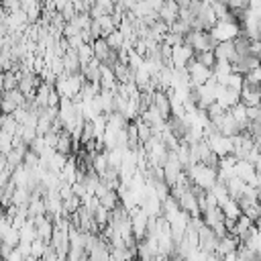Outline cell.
<instances>
[{
	"instance_id": "10",
	"label": "cell",
	"mask_w": 261,
	"mask_h": 261,
	"mask_svg": "<svg viewBox=\"0 0 261 261\" xmlns=\"http://www.w3.org/2000/svg\"><path fill=\"white\" fill-rule=\"evenodd\" d=\"M214 55L216 59H228V61H234L239 55H237V47H234V39L232 41H218L216 47H214Z\"/></svg>"
},
{
	"instance_id": "7",
	"label": "cell",
	"mask_w": 261,
	"mask_h": 261,
	"mask_svg": "<svg viewBox=\"0 0 261 261\" xmlns=\"http://www.w3.org/2000/svg\"><path fill=\"white\" fill-rule=\"evenodd\" d=\"M216 102L222 104L226 110H230L234 104L241 102V90L228 88L224 84H216Z\"/></svg>"
},
{
	"instance_id": "25",
	"label": "cell",
	"mask_w": 261,
	"mask_h": 261,
	"mask_svg": "<svg viewBox=\"0 0 261 261\" xmlns=\"http://www.w3.org/2000/svg\"><path fill=\"white\" fill-rule=\"evenodd\" d=\"M222 2H226V4H228V0H222Z\"/></svg>"
},
{
	"instance_id": "24",
	"label": "cell",
	"mask_w": 261,
	"mask_h": 261,
	"mask_svg": "<svg viewBox=\"0 0 261 261\" xmlns=\"http://www.w3.org/2000/svg\"><path fill=\"white\" fill-rule=\"evenodd\" d=\"M259 206H261V194H259Z\"/></svg>"
},
{
	"instance_id": "6",
	"label": "cell",
	"mask_w": 261,
	"mask_h": 261,
	"mask_svg": "<svg viewBox=\"0 0 261 261\" xmlns=\"http://www.w3.org/2000/svg\"><path fill=\"white\" fill-rule=\"evenodd\" d=\"M194 57H196V51H194V47L188 45L186 41L179 43V45H175V47L171 49V63H173V67H188V63H190Z\"/></svg>"
},
{
	"instance_id": "13",
	"label": "cell",
	"mask_w": 261,
	"mask_h": 261,
	"mask_svg": "<svg viewBox=\"0 0 261 261\" xmlns=\"http://www.w3.org/2000/svg\"><path fill=\"white\" fill-rule=\"evenodd\" d=\"M253 224H255V222H253V220L243 212V214L237 218V222H234V226L230 228V232H232V234H237L239 239H243V237L251 230V226H253Z\"/></svg>"
},
{
	"instance_id": "4",
	"label": "cell",
	"mask_w": 261,
	"mask_h": 261,
	"mask_svg": "<svg viewBox=\"0 0 261 261\" xmlns=\"http://www.w3.org/2000/svg\"><path fill=\"white\" fill-rule=\"evenodd\" d=\"M204 139L208 141V145L212 147V151L218 153L220 157H224V155H228V153L234 151L232 137H228V135H224V133H220V130H218V133H210V135H206Z\"/></svg>"
},
{
	"instance_id": "1",
	"label": "cell",
	"mask_w": 261,
	"mask_h": 261,
	"mask_svg": "<svg viewBox=\"0 0 261 261\" xmlns=\"http://www.w3.org/2000/svg\"><path fill=\"white\" fill-rule=\"evenodd\" d=\"M188 175H190L192 184H196L202 190H212L214 184L218 181V169L216 167H210L206 163H194L188 169Z\"/></svg>"
},
{
	"instance_id": "5",
	"label": "cell",
	"mask_w": 261,
	"mask_h": 261,
	"mask_svg": "<svg viewBox=\"0 0 261 261\" xmlns=\"http://www.w3.org/2000/svg\"><path fill=\"white\" fill-rule=\"evenodd\" d=\"M188 73H190L192 88H196V86L206 84V82L212 77V67H208V65H204V63H200V61L194 57V59L188 63Z\"/></svg>"
},
{
	"instance_id": "14",
	"label": "cell",
	"mask_w": 261,
	"mask_h": 261,
	"mask_svg": "<svg viewBox=\"0 0 261 261\" xmlns=\"http://www.w3.org/2000/svg\"><path fill=\"white\" fill-rule=\"evenodd\" d=\"M202 220H204L208 226H214V224H218V222H224V210H222L220 206L210 208V210L202 212Z\"/></svg>"
},
{
	"instance_id": "19",
	"label": "cell",
	"mask_w": 261,
	"mask_h": 261,
	"mask_svg": "<svg viewBox=\"0 0 261 261\" xmlns=\"http://www.w3.org/2000/svg\"><path fill=\"white\" fill-rule=\"evenodd\" d=\"M77 55H80V61H82V67L88 63V61H92L96 55H94V45L92 43H84L80 49H77Z\"/></svg>"
},
{
	"instance_id": "16",
	"label": "cell",
	"mask_w": 261,
	"mask_h": 261,
	"mask_svg": "<svg viewBox=\"0 0 261 261\" xmlns=\"http://www.w3.org/2000/svg\"><path fill=\"white\" fill-rule=\"evenodd\" d=\"M220 208L224 210V216H226V218H232V220H237V218L243 214V208H241L239 200H234V198H230V200H228L226 204H222Z\"/></svg>"
},
{
	"instance_id": "12",
	"label": "cell",
	"mask_w": 261,
	"mask_h": 261,
	"mask_svg": "<svg viewBox=\"0 0 261 261\" xmlns=\"http://www.w3.org/2000/svg\"><path fill=\"white\" fill-rule=\"evenodd\" d=\"M239 245H241V239H239L237 234L228 232V234L220 237V241H218V247H216V253H218L220 257H224L226 253H232V251H237V249H239Z\"/></svg>"
},
{
	"instance_id": "23",
	"label": "cell",
	"mask_w": 261,
	"mask_h": 261,
	"mask_svg": "<svg viewBox=\"0 0 261 261\" xmlns=\"http://www.w3.org/2000/svg\"><path fill=\"white\" fill-rule=\"evenodd\" d=\"M255 224H259V226H261V218H259V220H257V222H255Z\"/></svg>"
},
{
	"instance_id": "8",
	"label": "cell",
	"mask_w": 261,
	"mask_h": 261,
	"mask_svg": "<svg viewBox=\"0 0 261 261\" xmlns=\"http://www.w3.org/2000/svg\"><path fill=\"white\" fill-rule=\"evenodd\" d=\"M241 102L247 106H261V86L245 82V86L241 90Z\"/></svg>"
},
{
	"instance_id": "22",
	"label": "cell",
	"mask_w": 261,
	"mask_h": 261,
	"mask_svg": "<svg viewBox=\"0 0 261 261\" xmlns=\"http://www.w3.org/2000/svg\"><path fill=\"white\" fill-rule=\"evenodd\" d=\"M16 108H18V104H16L14 100H10V98H2V110H4V114H12Z\"/></svg>"
},
{
	"instance_id": "17",
	"label": "cell",
	"mask_w": 261,
	"mask_h": 261,
	"mask_svg": "<svg viewBox=\"0 0 261 261\" xmlns=\"http://www.w3.org/2000/svg\"><path fill=\"white\" fill-rule=\"evenodd\" d=\"M230 112H232V116L239 120V124L243 126V130L247 128V124H249V114H247V104H243V102H239V104H234L232 108H230Z\"/></svg>"
},
{
	"instance_id": "2",
	"label": "cell",
	"mask_w": 261,
	"mask_h": 261,
	"mask_svg": "<svg viewBox=\"0 0 261 261\" xmlns=\"http://www.w3.org/2000/svg\"><path fill=\"white\" fill-rule=\"evenodd\" d=\"M184 41H186L188 45H192L196 53H200V51H208V49H214V47H216V43H218V41L212 37V33H210V31H206V29H192V31L184 37Z\"/></svg>"
},
{
	"instance_id": "15",
	"label": "cell",
	"mask_w": 261,
	"mask_h": 261,
	"mask_svg": "<svg viewBox=\"0 0 261 261\" xmlns=\"http://www.w3.org/2000/svg\"><path fill=\"white\" fill-rule=\"evenodd\" d=\"M106 41H108V45H110L114 51H120V49H124V47H126V37L122 35V31H120V29L112 31V33L106 37Z\"/></svg>"
},
{
	"instance_id": "9",
	"label": "cell",
	"mask_w": 261,
	"mask_h": 261,
	"mask_svg": "<svg viewBox=\"0 0 261 261\" xmlns=\"http://www.w3.org/2000/svg\"><path fill=\"white\" fill-rule=\"evenodd\" d=\"M179 10H181V6L177 4V0H163V4L159 8V18L165 20L167 24H171L173 20L179 18Z\"/></svg>"
},
{
	"instance_id": "21",
	"label": "cell",
	"mask_w": 261,
	"mask_h": 261,
	"mask_svg": "<svg viewBox=\"0 0 261 261\" xmlns=\"http://www.w3.org/2000/svg\"><path fill=\"white\" fill-rule=\"evenodd\" d=\"M2 8L8 12H14V10L22 8V0H2Z\"/></svg>"
},
{
	"instance_id": "20",
	"label": "cell",
	"mask_w": 261,
	"mask_h": 261,
	"mask_svg": "<svg viewBox=\"0 0 261 261\" xmlns=\"http://www.w3.org/2000/svg\"><path fill=\"white\" fill-rule=\"evenodd\" d=\"M196 59H198L200 63L208 65V67H214V63H216L214 49H208V51H200V53H196Z\"/></svg>"
},
{
	"instance_id": "3",
	"label": "cell",
	"mask_w": 261,
	"mask_h": 261,
	"mask_svg": "<svg viewBox=\"0 0 261 261\" xmlns=\"http://www.w3.org/2000/svg\"><path fill=\"white\" fill-rule=\"evenodd\" d=\"M241 22H234V20H216V24L210 29L212 37L216 41H232L241 35Z\"/></svg>"
},
{
	"instance_id": "18",
	"label": "cell",
	"mask_w": 261,
	"mask_h": 261,
	"mask_svg": "<svg viewBox=\"0 0 261 261\" xmlns=\"http://www.w3.org/2000/svg\"><path fill=\"white\" fill-rule=\"evenodd\" d=\"M230 71H232V63H230L228 59H216V63H214V67H212V73L216 75V80L228 75Z\"/></svg>"
},
{
	"instance_id": "11",
	"label": "cell",
	"mask_w": 261,
	"mask_h": 261,
	"mask_svg": "<svg viewBox=\"0 0 261 261\" xmlns=\"http://www.w3.org/2000/svg\"><path fill=\"white\" fill-rule=\"evenodd\" d=\"M218 128H220V133H224V135H228V137H234V135H239V133L243 130V126L239 124V120L232 116L230 110H226V114H224L222 120L218 122Z\"/></svg>"
}]
</instances>
